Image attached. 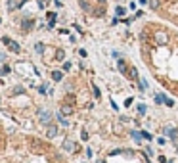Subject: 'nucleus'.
Returning a JSON list of instances; mask_svg holds the SVG:
<instances>
[{"label": "nucleus", "mask_w": 178, "mask_h": 163, "mask_svg": "<svg viewBox=\"0 0 178 163\" xmlns=\"http://www.w3.org/2000/svg\"><path fill=\"white\" fill-rule=\"evenodd\" d=\"M2 42H4V44H6V46H8V48H10V50H12V52H14V54H17V52H19V50H21V48H19V44H17V42H15V40H12V39H8V36H2Z\"/></svg>", "instance_id": "nucleus-1"}, {"label": "nucleus", "mask_w": 178, "mask_h": 163, "mask_svg": "<svg viewBox=\"0 0 178 163\" xmlns=\"http://www.w3.org/2000/svg\"><path fill=\"white\" fill-rule=\"evenodd\" d=\"M155 40H157V44H167L169 42V35L165 31H157L155 33Z\"/></svg>", "instance_id": "nucleus-2"}, {"label": "nucleus", "mask_w": 178, "mask_h": 163, "mask_svg": "<svg viewBox=\"0 0 178 163\" xmlns=\"http://www.w3.org/2000/svg\"><path fill=\"white\" fill-rule=\"evenodd\" d=\"M38 117H40V121H42L44 125H50V121H52V115L46 111V109H40L38 111Z\"/></svg>", "instance_id": "nucleus-3"}, {"label": "nucleus", "mask_w": 178, "mask_h": 163, "mask_svg": "<svg viewBox=\"0 0 178 163\" xmlns=\"http://www.w3.org/2000/svg\"><path fill=\"white\" fill-rule=\"evenodd\" d=\"M33 19H31V17H25V19H21V29L23 31H31V29H33Z\"/></svg>", "instance_id": "nucleus-4"}, {"label": "nucleus", "mask_w": 178, "mask_h": 163, "mask_svg": "<svg viewBox=\"0 0 178 163\" xmlns=\"http://www.w3.org/2000/svg\"><path fill=\"white\" fill-rule=\"evenodd\" d=\"M165 130H167V134H169V136L172 138V140H178V130H176V129L172 130V129H169V127H167Z\"/></svg>", "instance_id": "nucleus-5"}, {"label": "nucleus", "mask_w": 178, "mask_h": 163, "mask_svg": "<svg viewBox=\"0 0 178 163\" xmlns=\"http://www.w3.org/2000/svg\"><path fill=\"white\" fill-rule=\"evenodd\" d=\"M117 67H119V71H121V73H124V75L128 73V71H127V63H124L123 60H119V62H117Z\"/></svg>", "instance_id": "nucleus-6"}, {"label": "nucleus", "mask_w": 178, "mask_h": 163, "mask_svg": "<svg viewBox=\"0 0 178 163\" xmlns=\"http://www.w3.org/2000/svg\"><path fill=\"white\" fill-rule=\"evenodd\" d=\"M128 75H130V79L140 81V79H138V71H136V67H130V69H128Z\"/></svg>", "instance_id": "nucleus-7"}, {"label": "nucleus", "mask_w": 178, "mask_h": 163, "mask_svg": "<svg viewBox=\"0 0 178 163\" xmlns=\"http://www.w3.org/2000/svg\"><path fill=\"white\" fill-rule=\"evenodd\" d=\"M56 134H58V127H54V125H50V129H48V138H54Z\"/></svg>", "instance_id": "nucleus-8"}, {"label": "nucleus", "mask_w": 178, "mask_h": 163, "mask_svg": "<svg viewBox=\"0 0 178 163\" xmlns=\"http://www.w3.org/2000/svg\"><path fill=\"white\" fill-rule=\"evenodd\" d=\"M63 150H67V152H73V150H75L73 142H71V140H65V144H63Z\"/></svg>", "instance_id": "nucleus-9"}, {"label": "nucleus", "mask_w": 178, "mask_h": 163, "mask_svg": "<svg viewBox=\"0 0 178 163\" xmlns=\"http://www.w3.org/2000/svg\"><path fill=\"white\" fill-rule=\"evenodd\" d=\"M62 77H63L62 71H52V79L54 81H62Z\"/></svg>", "instance_id": "nucleus-10"}, {"label": "nucleus", "mask_w": 178, "mask_h": 163, "mask_svg": "<svg viewBox=\"0 0 178 163\" xmlns=\"http://www.w3.org/2000/svg\"><path fill=\"white\" fill-rule=\"evenodd\" d=\"M58 119H59V123H62V125H63V127H67V119H65V115H63V113H62V111H59V113H58Z\"/></svg>", "instance_id": "nucleus-11"}, {"label": "nucleus", "mask_w": 178, "mask_h": 163, "mask_svg": "<svg viewBox=\"0 0 178 163\" xmlns=\"http://www.w3.org/2000/svg\"><path fill=\"white\" fill-rule=\"evenodd\" d=\"M165 100H167V98H165L163 94H157V96H155V104H157V106H161Z\"/></svg>", "instance_id": "nucleus-12"}, {"label": "nucleus", "mask_w": 178, "mask_h": 163, "mask_svg": "<svg viewBox=\"0 0 178 163\" xmlns=\"http://www.w3.org/2000/svg\"><path fill=\"white\" fill-rule=\"evenodd\" d=\"M10 71H12V69L8 67V65H0V75H8Z\"/></svg>", "instance_id": "nucleus-13"}, {"label": "nucleus", "mask_w": 178, "mask_h": 163, "mask_svg": "<svg viewBox=\"0 0 178 163\" xmlns=\"http://www.w3.org/2000/svg\"><path fill=\"white\" fill-rule=\"evenodd\" d=\"M132 138H134V140H142V132H138V130H132Z\"/></svg>", "instance_id": "nucleus-14"}, {"label": "nucleus", "mask_w": 178, "mask_h": 163, "mask_svg": "<svg viewBox=\"0 0 178 163\" xmlns=\"http://www.w3.org/2000/svg\"><path fill=\"white\" fill-rule=\"evenodd\" d=\"M63 58H65V52H63V50H58V52H56V60H63Z\"/></svg>", "instance_id": "nucleus-15"}, {"label": "nucleus", "mask_w": 178, "mask_h": 163, "mask_svg": "<svg viewBox=\"0 0 178 163\" xmlns=\"http://www.w3.org/2000/svg\"><path fill=\"white\" fill-rule=\"evenodd\" d=\"M35 50L38 52V54H42V52H44V46H42L40 42H36V44H35Z\"/></svg>", "instance_id": "nucleus-16"}, {"label": "nucleus", "mask_w": 178, "mask_h": 163, "mask_svg": "<svg viewBox=\"0 0 178 163\" xmlns=\"http://www.w3.org/2000/svg\"><path fill=\"white\" fill-rule=\"evenodd\" d=\"M71 111H73L71 106H63V108H62V113H63V115H65V113H71Z\"/></svg>", "instance_id": "nucleus-17"}, {"label": "nucleus", "mask_w": 178, "mask_h": 163, "mask_svg": "<svg viewBox=\"0 0 178 163\" xmlns=\"http://www.w3.org/2000/svg\"><path fill=\"white\" fill-rule=\"evenodd\" d=\"M145 111H148V108H145L144 104H138V113H142V115H144Z\"/></svg>", "instance_id": "nucleus-18"}, {"label": "nucleus", "mask_w": 178, "mask_h": 163, "mask_svg": "<svg viewBox=\"0 0 178 163\" xmlns=\"http://www.w3.org/2000/svg\"><path fill=\"white\" fill-rule=\"evenodd\" d=\"M115 14H117V15H123V14H124V8H123V6H117V8H115Z\"/></svg>", "instance_id": "nucleus-19"}, {"label": "nucleus", "mask_w": 178, "mask_h": 163, "mask_svg": "<svg viewBox=\"0 0 178 163\" xmlns=\"http://www.w3.org/2000/svg\"><path fill=\"white\" fill-rule=\"evenodd\" d=\"M138 87H140V90H145V88H148V83H145V81H142V79H140Z\"/></svg>", "instance_id": "nucleus-20"}, {"label": "nucleus", "mask_w": 178, "mask_h": 163, "mask_svg": "<svg viewBox=\"0 0 178 163\" xmlns=\"http://www.w3.org/2000/svg\"><path fill=\"white\" fill-rule=\"evenodd\" d=\"M149 6H151L153 10H157V8H159V0H151V2H149Z\"/></svg>", "instance_id": "nucleus-21"}, {"label": "nucleus", "mask_w": 178, "mask_h": 163, "mask_svg": "<svg viewBox=\"0 0 178 163\" xmlns=\"http://www.w3.org/2000/svg\"><path fill=\"white\" fill-rule=\"evenodd\" d=\"M17 6H19V4H15L14 0H10V2H8V8H10V10H15Z\"/></svg>", "instance_id": "nucleus-22"}, {"label": "nucleus", "mask_w": 178, "mask_h": 163, "mask_svg": "<svg viewBox=\"0 0 178 163\" xmlns=\"http://www.w3.org/2000/svg\"><path fill=\"white\" fill-rule=\"evenodd\" d=\"M50 0H38V8H46Z\"/></svg>", "instance_id": "nucleus-23"}, {"label": "nucleus", "mask_w": 178, "mask_h": 163, "mask_svg": "<svg viewBox=\"0 0 178 163\" xmlns=\"http://www.w3.org/2000/svg\"><path fill=\"white\" fill-rule=\"evenodd\" d=\"M69 69H71V62H65L63 63V71H69Z\"/></svg>", "instance_id": "nucleus-24"}, {"label": "nucleus", "mask_w": 178, "mask_h": 163, "mask_svg": "<svg viewBox=\"0 0 178 163\" xmlns=\"http://www.w3.org/2000/svg\"><path fill=\"white\" fill-rule=\"evenodd\" d=\"M142 138H145V140H151V134H149V132H142Z\"/></svg>", "instance_id": "nucleus-25"}, {"label": "nucleus", "mask_w": 178, "mask_h": 163, "mask_svg": "<svg viewBox=\"0 0 178 163\" xmlns=\"http://www.w3.org/2000/svg\"><path fill=\"white\" fill-rule=\"evenodd\" d=\"M14 92H15V94H19V92L23 94V88H21V87H15V88H14Z\"/></svg>", "instance_id": "nucleus-26"}, {"label": "nucleus", "mask_w": 178, "mask_h": 163, "mask_svg": "<svg viewBox=\"0 0 178 163\" xmlns=\"http://www.w3.org/2000/svg\"><path fill=\"white\" fill-rule=\"evenodd\" d=\"M94 96L100 98V88H98V87H94Z\"/></svg>", "instance_id": "nucleus-27"}, {"label": "nucleus", "mask_w": 178, "mask_h": 163, "mask_svg": "<svg viewBox=\"0 0 178 163\" xmlns=\"http://www.w3.org/2000/svg\"><path fill=\"white\" fill-rule=\"evenodd\" d=\"M165 104H167V106H174V102H172L171 98H167V100H165Z\"/></svg>", "instance_id": "nucleus-28"}, {"label": "nucleus", "mask_w": 178, "mask_h": 163, "mask_svg": "<svg viewBox=\"0 0 178 163\" xmlns=\"http://www.w3.org/2000/svg\"><path fill=\"white\" fill-rule=\"evenodd\" d=\"M80 136H82V140H86V138H88V132H86V130H82V132H80Z\"/></svg>", "instance_id": "nucleus-29"}, {"label": "nucleus", "mask_w": 178, "mask_h": 163, "mask_svg": "<svg viewBox=\"0 0 178 163\" xmlns=\"http://www.w3.org/2000/svg\"><path fill=\"white\" fill-rule=\"evenodd\" d=\"M138 4H142V6H145V4H148V0H138Z\"/></svg>", "instance_id": "nucleus-30"}, {"label": "nucleus", "mask_w": 178, "mask_h": 163, "mask_svg": "<svg viewBox=\"0 0 178 163\" xmlns=\"http://www.w3.org/2000/svg\"><path fill=\"white\" fill-rule=\"evenodd\" d=\"M4 60H6V56H4V54H0V62H4Z\"/></svg>", "instance_id": "nucleus-31"}, {"label": "nucleus", "mask_w": 178, "mask_h": 163, "mask_svg": "<svg viewBox=\"0 0 178 163\" xmlns=\"http://www.w3.org/2000/svg\"><path fill=\"white\" fill-rule=\"evenodd\" d=\"M98 163H106V161H103V159H98Z\"/></svg>", "instance_id": "nucleus-32"}, {"label": "nucleus", "mask_w": 178, "mask_h": 163, "mask_svg": "<svg viewBox=\"0 0 178 163\" xmlns=\"http://www.w3.org/2000/svg\"><path fill=\"white\" fill-rule=\"evenodd\" d=\"M100 2H102V4H103V2H106V0H100Z\"/></svg>", "instance_id": "nucleus-33"}, {"label": "nucleus", "mask_w": 178, "mask_h": 163, "mask_svg": "<svg viewBox=\"0 0 178 163\" xmlns=\"http://www.w3.org/2000/svg\"><path fill=\"white\" fill-rule=\"evenodd\" d=\"M176 152H178V144H176Z\"/></svg>", "instance_id": "nucleus-34"}]
</instances>
